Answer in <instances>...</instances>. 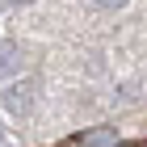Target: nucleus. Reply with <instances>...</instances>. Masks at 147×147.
Returning a JSON list of instances; mask_svg holds the SVG:
<instances>
[{
	"label": "nucleus",
	"instance_id": "f257e3e1",
	"mask_svg": "<svg viewBox=\"0 0 147 147\" xmlns=\"http://www.w3.org/2000/svg\"><path fill=\"white\" fill-rule=\"evenodd\" d=\"M25 92H30V84H13L9 97H4V101H9V109H25V105H30V97H25Z\"/></svg>",
	"mask_w": 147,
	"mask_h": 147
},
{
	"label": "nucleus",
	"instance_id": "f03ea898",
	"mask_svg": "<svg viewBox=\"0 0 147 147\" xmlns=\"http://www.w3.org/2000/svg\"><path fill=\"white\" fill-rule=\"evenodd\" d=\"M97 4H109V9H118V4H126V0H97Z\"/></svg>",
	"mask_w": 147,
	"mask_h": 147
}]
</instances>
